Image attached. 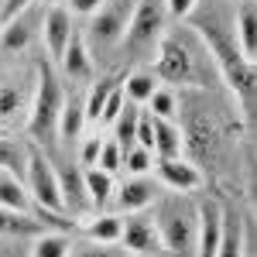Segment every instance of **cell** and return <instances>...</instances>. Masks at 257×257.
<instances>
[{
	"instance_id": "6da1fadb",
	"label": "cell",
	"mask_w": 257,
	"mask_h": 257,
	"mask_svg": "<svg viewBox=\"0 0 257 257\" xmlns=\"http://www.w3.org/2000/svg\"><path fill=\"white\" fill-rule=\"evenodd\" d=\"M199 35L206 41V48L213 52V62H216V69L223 72V79L226 86L233 89V96L243 103V113L250 117V106H254V62L243 59L237 48V41H233V24H223L219 14L213 18L199 21Z\"/></svg>"
},
{
	"instance_id": "7a4b0ae2",
	"label": "cell",
	"mask_w": 257,
	"mask_h": 257,
	"mask_svg": "<svg viewBox=\"0 0 257 257\" xmlns=\"http://www.w3.org/2000/svg\"><path fill=\"white\" fill-rule=\"evenodd\" d=\"M155 230H158V243L165 250H172L175 257L192 254L196 243V209L178 196L155 199Z\"/></svg>"
},
{
	"instance_id": "3957f363",
	"label": "cell",
	"mask_w": 257,
	"mask_h": 257,
	"mask_svg": "<svg viewBox=\"0 0 257 257\" xmlns=\"http://www.w3.org/2000/svg\"><path fill=\"white\" fill-rule=\"evenodd\" d=\"M24 185L28 196L35 202L38 213L48 216H62L65 213V199H62V185H59V168L48 161V155L38 144H28V161H24Z\"/></svg>"
},
{
	"instance_id": "277c9868",
	"label": "cell",
	"mask_w": 257,
	"mask_h": 257,
	"mask_svg": "<svg viewBox=\"0 0 257 257\" xmlns=\"http://www.w3.org/2000/svg\"><path fill=\"white\" fill-rule=\"evenodd\" d=\"M62 103H65V89H62L55 69L52 65H38V86H35L31 103H28V134H31L35 144L55 134Z\"/></svg>"
},
{
	"instance_id": "5b68a950",
	"label": "cell",
	"mask_w": 257,
	"mask_h": 257,
	"mask_svg": "<svg viewBox=\"0 0 257 257\" xmlns=\"http://www.w3.org/2000/svg\"><path fill=\"white\" fill-rule=\"evenodd\" d=\"M131 11H134V0H106V4H99L96 11L89 14L82 38H86L93 55H106V52H113L123 41Z\"/></svg>"
},
{
	"instance_id": "8992f818",
	"label": "cell",
	"mask_w": 257,
	"mask_h": 257,
	"mask_svg": "<svg viewBox=\"0 0 257 257\" xmlns=\"http://www.w3.org/2000/svg\"><path fill=\"white\" fill-rule=\"evenodd\" d=\"M165 0H134V11L127 21V35L120 45H127L134 55L155 52L158 41L165 38Z\"/></svg>"
},
{
	"instance_id": "52a82bcc",
	"label": "cell",
	"mask_w": 257,
	"mask_h": 257,
	"mask_svg": "<svg viewBox=\"0 0 257 257\" xmlns=\"http://www.w3.org/2000/svg\"><path fill=\"white\" fill-rule=\"evenodd\" d=\"M158 62H155V76L165 82H196L199 79V69H196V55L189 52L185 41L165 35L158 41Z\"/></svg>"
},
{
	"instance_id": "ba28073f",
	"label": "cell",
	"mask_w": 257,
	"mask_h": 257,
	"mask_svg": "<svg viewBox=\"0 0 257 257\" xmlns=\"http://www.w3.org/2000/svg\"><path fill=\"white\" fill-rule=\"evenodd\" d=\"M223 216L226 209H219V202L213 199L196 206V243H192L196 257H216L219 237H223Z\"/></svg>"
},
{
	"instance_id": "9c48e42d",
	"label": "cell",
	"mask_w": 257,
	"mask_h": 257,
	"mask_svg": "<svg viewBox=\"0 0 257 257\" xmlns=\"http://www.w3.org/2000/svg\"><path fill=\"white\" fill-rule=\"evenodd\" d=\"M158 182L148 175H131L120 189H113V196H110V202L117 206V213L123 216V213H141V209H148L155 199H158Z\"/></svg>"
},
{
	"instance_id": "30bf717a",
	"label": "cell",
	"mask_w": 257,
	"mask_h": 257,
	"mask_svg": "<svg viewBox=\"0 0 257 257\" xmlns=\"http://www.w3.org/2000/svg\"><path fill=\"white\" fill-rule=\"evenodd\" d=\"M120 247L127 254H151L158 250V230H155V219L151 216H141V213H127L123 226H120Z\"/></svg>"
},
{
	"instance_id": "8fae6325",
	"label": "cell",
	"mask_w": 257,
	"mask_h": 257,
	"mask_svg": "<svg viewBox=\"0 0 257 257\" xmlns=\"http://www.w3.org/2000/svg\"><path fill=\"white\" fill-rule=\"evenodd\" d=\"M41 35H45V45H48V55L59 62V55L65 52L69 38L76 35V24H72V11L62 7V4H52L41 18Z\"/></svg>"
},
{
	"instance_id": "7c38bea8",
	"label": "cell",
	"mask_w": 257,
	"mask_h": 257,
	"mask_svg": "<svg viewBox=\"0 0 257 257\" xmlns=\"http://www.w3.org/2000/svg\"><path fill=\"white\" fill-rule=\"evenodd\" d=\"M158 182L165 189L185 196V192L202 189L206 178H202V172H199L192 161H185V158H158Z\"/></svg>"
},
{
	"instance_id": "4fadbf2b",
	"label": "cell",
	"mask_w": 257,
	"mask_h": 257,
	"mask_svg": "<svg viewBox=\"0 0 257 257\" xmlns=\"http://www.w3.org/2000/svg\"><path fill=\"white\" fill-rule=\"evenodd\" d=\"M59 65H62L65 79L72 82V86L93 79V52H89V45H86V38H82V31H76V35L69 38L65 52L59 55Z\"/></svg>"
},
{
	"instance_id": "5bb4252c",
	"label": "cell",
	"mask_w": 257,
	"mask_h": 257,
	"mask_svg": "<svg viewBox=\"0 0 257 257\" xmlns=\"http://www.w3.org/2000/svg\"><path fill=\"white\" fill-rule=\"evenodd\" d=\"M233 41H237L240 55L254 62L257 55V7L254 0H240L233 11Z\"/></svg>"
},
{
	"instance_id": "9a60e30c",
	"label": "cell",
	"mask_w": 257,
	"mask_h": 257,
	"mask_svg": "<svg viewBox=\"0 0 257 257\" xmlns=\"http://www.w3.org/2000/svg\"><path fill=\"white\" fill-rule=\"evenodd\" d=\"M151 127H155V158H182L185 151V138L182 131L175 127V120H161V117H151Z\"/></svg>"
},
{
	"instance_id": "2e32d148",
	"label": "cell",
	"mask_w": 257,
	"mask_h": 257,
	"mask_svg": "<svg viewBox=\"0 0 257 257\" xmlns=\"http://www.w3.org/2000/svg\"><path fill=\"white\" fill-rule=\"evenodd\" d=\"M0 206L18 209V213H31V206H35V202H31V196H28L24 175L0 168Z\"/></svg>"
},
{
	"instance_id": "e0dca14e",
	"label": "cell",
	"mask_w": 257,
	"mask_h": 257,
	"mask_svg": "<svg viewBox=\"0 0 257 257\" xmlns=\"http://www.w3.org/2000/svg\"><path fill=\"white\" fill-rule=\"evenodd\" d=\"M82 127H86V106H82L79 93H72V96H65V103H62L55 134H59V141H76L82 134Z\"/></svg>"
},
{
	"instance_id": "ac0fdd59",
	"label": "cell",
	"mask_w": 257,
	"mask_h": 257,
	"mask_svg": "<svg viewBox=\"0 0 257 257\" xmlns=\"http://www.w3.org/2000/svg\"><path fill=\"white\" fill-rule=\"evenodd\" d=\"M82 185H86V199L93 209H103L110 206V196H113V175L103 172V168H82Z\"/></svg>"
},
{
	"instance_id": "d6986e66",
	"label": "cell",
	"mask_w": 257,
	"mask_h": 257,
	"mask_svg": "<svg viewBox=\"0 0 257 257\" xmlns=\"http://www.w3.org/2000/svg\"><path fill=\"white\" fill-rule=\"evenodd\" d=\"M41 219H35L31 213H18V209H7L0 206V237H38Z\"/></svg>"
},
{
	"instance_id": "ffe728a7",
	"label": "cell",
	"mask_w": 257,
	"mask_h": 257,
	"mask_svg": "<svg viewBox=\"0 0 257 257\" xmlns=\"http://www.w3.org/2000/svg\"><path fill=\"white\" fill-rule=\"evenodd\" d=\"M247 250V233H243V223L237 216H223V237H219L216 257H243Z\"/></svg>"
},
{
	"instance_id": "44dd1931",
	"label": "cell",
	"mask_w": 257,
	"mask_h": 257,
	"mask_svg": "<svg viewBox=\"0 0 257 257\" xmlns=\"http://www.w3.org/2000/svg\"><path fill=\"white\" fill-rule=\"evenodd\" d=\"M59 185H62V199H65V213H82V209H89L86 185H82V172H59Z\"/></svg>"
},
{
	"instance_id": "7402d4cb",
	"label": "cell",
	"mask_w": 257,
	"mask_h": 257,
	"mask_svg": "<svg viewBox=\"0 0 257 257\" xmlns=\"http://www.w3.org/2000/svg\"><path fill=\"white\" fill-rule=\"evenodd\" d=\"M138 103H131V99H123V106H120V113L113 117V141L120 144V151H127V148H134V131H138Z\"/></svg>"
},
{
	"instance_id": "603a6c76",
	"label": "cell",
	"mask_w": 257,
	"mask_h": 257,
	"mask_svg": "<svg viewBox=\"0 0 257 257\" xmlns=\"http://www.w3.org/2000/svg\"><path fill=\"white\" fill-rule=\"evenodd\" d=\"M120 226L123 216L120 213H99L86 223V240H99V243H120Z\"/></svg>"
},
{
	"instance_id": "cb8c5ba5",
	"label": "cell",
	"mask_w": 257,
	"mask_h": 257,
	"mask_svg": "<svg viewBox=\"0 0 257 257\" xmlns=\"http://www.w3.org/2000/svg\"><path fill=\"white\" fill-rule=\"evenodd\" d=\"M120 89H123V99H131V103L144 106V103L151 99V93L158 89V76H155V72H148V69H138V72H131V76H127V82H123Z\"/></svg>"
},
{
	"instance_id": "d4e9b609",
	"label": "cell",
	"mask_w": 257,
	"mask_h": 257,
	"mask_svg": "<svg viewBox=\"0 0 257 257\" xmlns=\"http://www.w3.org/2000/svg\"><path fill=\"white\" fill-rule=\"evenodd\" d=\"M113 86H120L113 76H103V79L93 82V89L82 96V106H86V123H99V113H103V103L113 93Z\"/></svg>"
},
{
	"instance_id": "484cf974",
	"label": "cell",
	"mask_w": 257,
	"mask_h": 257,
	"mask_svg": "<svg viewBox=\"0 0 257 257\" xmlns=\"http://www.w3.org/2000/svg\"><path fill=\"white\" fill-rule=\"evenodd\" d=\"M28 38H31V24H28L24 14H18V18L7 21V24H0V48H4V52H18V48H24Z\"/></svg>"
},
{
	"instance_id": "4316f807",
	"label": "cell",
	"mask_w": 257,
	"mask_h": 257,
	"mask_svg": "<svg viewBox=\"0 0 257 257\" xmlns=\"http://www.w3.org/2000/svg\"><path fill=\"white\" fill-rule=\"evenodd\" d=\"M72 250V240L65 237V233H48V230H41L38 240H35V247H31V257H69Z\"/></svg>"
},
{
	"instance_id": "83f0119b",
	"label": "cell",
	"mask_w": 257,
	"mask_h": 257,
	"mask_svg": "<svg viewBox=\"0 0 257 257\" xmlns=\"http://www.w3.org/2000/svg\"><path fill=\"white\" fill-rule=\"evenodd\" d=\"M24 161H28V148L11 138H0V168L24 175Z\"/></svg>"
},
{
	"instance_id": "f1b7e54d",
	"label": "cell",
	"mask_w": 257,
	"mask_h": 257,
	"mask_svg": "<svg viewBox=\"0 0 257 257\" xmlns=\"http://www.w3.org/2000/svg\"><path fill=\"white\" fill-rule=\"evenodd\" d=\"M144 106H148V113H151V117H161V120H175V113H178L175 93H172V89H161V86L151 93V99H148Z\"/></svg>"
},
{
	"instance_id": "f546056e",
	"label": "cell",
	"mask_w": 257,
	"mask_h": 257,
	"mask_svg": "<svg viewBox=\"0 0 257 257\" xmlns=\"http://www.w3.org/2000/svg\"><path fill=\"white\" fill-rule=\"evenodd\" d=\"M69 257H127V250L120 243H99V240H82L72 243Z\"/></svg>"
},
{
	"instance_id": "4dcf8cb0",
	"label": "cell",
	"mask_w": 257,
	"mask_h": 257,
	"mask_svg": "<svg viewBox=\"0 0 257 257\" xmlns=\"http://www.w3.org/2000/svg\"><path fill=\"white\" fill-rule=\"evenodd\" d=\"M120 168H127L131 175H148L151 168H155V151H148V148H127L123 151V165Z\"/></svg>"
},
{
	"instance_id": "1f68e13d",
	"label": "cell",
	"mask_w": 257,
	"mask_h": 257,
	"mask_svg": "<svg viewBox=\"0 0 257 257\" xmlns=\"http://www.w3.org/2000/svg\"><path fill=\"white\" fill-rule=\"evenodd\" d=\"M120 165H123V151H120V144L113 138L103 141L99 144V158H96V168H103V172H120Z\"/></svg>"
},
{
	"instance_id": "d6a6232c",
	"label": "cell",
	"mask_w": 257,
	"mask_h": 257,
	"mask_svg": "<svg viewBox=\"0 0 257 257\" xmlns=\"http://www.w3.org/2000/svg\"><path fill=\"white\" fill-rule=\"evenodd\" d=\"M134 144L151 151V144H155V127H151V113H138V131H134Z\"/></svg>"
},
{
	"instance_id": "836d02e7",
	"label": "cell",
	"mask_w": 257,
	"mask_h": 257,
	"mask_svg": "<svg viewBox=\"0 0 257 257\" xmlns=\"http://www.w3.org/2000/svg\"><path fill=\"white\" fill-rule=\"evenodd\" d=\"M120 106H123V89L120 86H113V93L106 96V103H103V113H99V123H113V117L120 113Z\"/></svg>"
},
{
	"instance_id": "e575fe53",
	"label": "cell",
	"mask_w": 257,
	"mask_h": 257,
	"mask_svg": "<svg viewBox=\"0 0 257 257\" xmlns=\"http://www.w3.org/2000/svg\"><path fill=\"white\" fill-rule=\"evenodd\" d=\"M99 144H103V138H86L82 141V148H79V165H86V168H93L99 158Z\"/></svg>"
},
{
	"instance_id": "d590c367",
	"label": "cell",
	"mask_w": 257,
	"mask_h": 257,
	"mask_svg": "<svg viewBox=\"0 0 257 257\" xmlns=\"http://www.w3.org/2000/svg\"><path fill=\"white\" fill-rule=\"evenodd\" d=\"M196 7H199V0H165V14H168V18H175V21L189 18Z\"/></svg>"
},
{
	"instance_id": "8d00e7d4",
	"label": "cell",
	"mask_w": 257,
	"mask_h": 257,
	"mask_svg": "<svg viewBox=\"0 0 257 257\" xmlns=\"http://www.w3.org/2000/svg\"><path fill=\"white\" fill-rule=\"evenodd\" d=\"M28 7H31V0H0V24L14 21L18 14H24Z\"/></svg>"
},
{
	"instance_id": "74e56055",
	"label": "cell",
	"mask_w": 257,
	"mask_h": 257,
	"mask_svg": "<svg viewBox=\"0 0 257 257\" xmlns=\"http://www.w3.org/2000/svg\"><path fill=\"white\" fill-rule=\"evenodd\" d=\"M99 4H106V0H69V11H72V14H82V18H89Z\"/></svg>"
},
{
	"instance_id": "f35d334b",
	"label": "cell",
	"mask_w": 257,
	"mask_h": 257,
	"mask_svg": "<svg viewBox=\"0 0 257 257\" xmlns=\"http://www.w3.org/2000/svg\"><path fill=\"white\" fill-rule=\"evenodd\" d=\"M45 4H48V7H52V4H62V0H45Z\"/></svg>"
},
{
	"instance_id": "ab89813d",
	"label": "cell",
	"mask_w": 257,
	"mask_h": 257,
	"mask_svg": "<svg viewBox=\"0 0 257 257\" xmlns=\"http://www.w3.org/2000/svg\"><path fill=\"white\" fill-rule=\"evenodd\" d=\"M127 257H141V254H127Z\"/></svg>"
}]
</instances>
